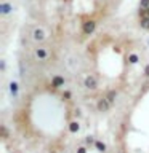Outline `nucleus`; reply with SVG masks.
<instances>
[{"label":"nucleus","instance_id":"obj_5","mask_svg":"<svg viewBox=\"0 0 149 153\" xmlns=\"http://www.w3.org/2000/svg\"><path fill=\"white\" fill-rule=\"evenodd\" d=\"M64 83H66L64 76H61V75H53V76H51V86H53L55 89L61 88V86H64Z\"/></svg>","mask_w":149,"mask_h":153},{"label":"nucleus","instance_id":"obj_14","mask_svg":"<svg viewBox=\"0 0 149 153\" xmlns=\"http://www.w3.org/2000/svg\"><path fill=\"white\" fill-rule=\"evenodd\" d=\"M139 8H149V0H141L139 2Z\"/></svg>","mask_w":149,"mask_h":153},{"label":"nucleus","instance_id":"obj_10","mask_svg":"<svg viewBox=\"0 0 149 153\" xmlns=\"http://www.w3.org/2000/svg\"><path fill=\"white\" fill-rule=\"evenodd\" d=\"M139 27L144 29V30H149V16L139 19Z\"/></svg>","mask_w":149,"mask_h":153},{"label":"nucleus","instance_id":"obj_8","mask_svg":"<svg viewBox=\"0 0 149 153\" xmlns=\"http://www.w3.org/2000/svg\"><path fill=\"white\" fill-rule=\"evenodd\" d=\"M104 97H106V99H108L111 104L114 105V104H115V99H117V91H115V89H109L108 93H106Z\"/></svg>","mask_w":149,"mask_h":153},{"label":"nucleus","instance_id":"obj_12","mask_svg":"<svg viewBox=\"0 0 149 153\" xmlns=\"http://www.w3.org/2000/svg\"><path fill=\"white\" fill-rule=\"evenodd\" d=\"M138 61H139V56L136 54V53H132V54H128V64H138Z\"/></svg>","mask_w":149,"mask_h":153},{"label":"nucleus","instance_id":"obj_6","mask_svg":"<svg viewBox=\"0 0 149 153\" xmlns=\"http://www.w3.org/2000/svg\"><path fill=\"white\" fill-rule=\"evenodd\" d=\"M34 54H35V57H37L38 61H45L47 57H48V50H47V48H43V46H40V48H35Z\"/></svg>","mask_w":149,"mask_h":153},{"label":"nucleus","instance_id":"obj_19","mask_svg":"<svg viewBox=\"0 0 149 153\" xmlns=\"http://www.w3.org/2000/svg\"><path fill=\"white\" fill-rule=\"evenodd\" d=\"M147 43H149V42H147Z\"/></svg>","mask_w":149,"mask_h":153},{"label":"nucleus","instance_id":"obj_15","mask_svg":"<svg viewBox=\"0 0 149 153\" xmlns=\"http://www.w3.org/2000/svg\"><path fill=\"white\" fill-rule=\"evenodd\" d=\"M143 74H144V76H146V78H149V64H146V65H144V70H143Z\"/></svg>","mask_w":149,"mask_h":153},{"label":"nucleus","instance_id":"obj_11","mask_svg":"<svg viewBox=\"0 0 149 153\" xmlns=\"http://www.w3.org/2000/svg\"><path fill=\"white\" fill-rule=\"evenodd\" d=\"M79 129H80V124H79V121H71V123H69V131H71L72 134L79 132Z\"/></svg>","mask_w":149,"mask_h":153},{"label":"nucleus","instance_id":"obj_1","mask_svg":"<svg viewBox=\"0 0 149 153\" xmlns=\"http://www.w3.org/2000/svg\"><path fill=\"white\" fill-rule=\"evenodd\" d=\"M84 86L90 91H95L98 88V78H96L95 75H87L85 80H84Z\"/></svg>","mask_w":149,"mask_h":153},{"label":"nucleus","instance_id":"obj_4","mask_svg":"<svg viewBox=\"0 0 149 153\" xmlns=\"http://www.w3.org/2000/svg\"><path fill=\"white\" fill-rule=\"evenodd\" d=\"M45 38H47V33L42 27H35L32 30V40L34 42H43Z\"/></svg>","mask_w":149,"mask_h":153},{"label":"nucleus","instance_id":"obj_3","mask_svg":"<svg viewBox=\"0 0 149 153\" xmlns=\"http://www.w3.org/2000/svg\"><path fill=\"white\" fill-rule=\"evenodd\" d=\"M95 29H96V21H95V19H88V21L84 22L82 30H84L85 35H91V33L95 32Z\"/></svg>","mask_w":149,"mask_h":153},{"label":"nucleus","instance_id":"obj_9","mask_svg":"<svg viewBox=\"0 0 149 153\" xmlns=\"http://www.w3.org/2000/svg\"><path fill=\"white\" fill-rule=\"evenodd\" d=\"M8 89H10V93H11V96H14V97H16V96H18V91H19V85L16 83V81H11V83H10V86H8Z\"/></svg>","mask_w":149,"mask_h":153},{"label":"nucleus","instance_id":"obj_13","mask_svg":"<svg viewBox=\"0 0 149 153\" xmlns=\"http://www.w3.org/2000/svg\"><path fill=\"white\" fill-rule=\"evenodd\" d=\"M96 148H98L99 152H104V150H106V145H104L103 142H99V140H98V142H96Z\"/></svg>","mask_w":149,"mask_h":153},{"label":"nucleus","instance_id":"obj_7","mask_svg":"<svg viewBox=\"0 0 149 153\" xmlns=\"http://www.w3.org/2000/svg\"><path fill=\"white\" fill-rule=\"evenodd\" d=\"M11 11H13V7L8 2H3L2 5H0V13H2L3 16H7V14H10Z\"/></svg>","mask_w":149,"mask_h":153},{"label":"nucleus","instance_id":"obj_16","mask_svg":"<svg viewBox=\"0 0 149 153\" xmlns=\"http://www.w3.org/2000/svg\"><path fill=\"white\" fill-rule=\"evenodd\" d=\"M77 153H87V148H85V147H80V148H77Z\"/></svg>","mask_w":149,"mask_h":153},{"label":"nucleus","instance_id":"obj_17","mask_svg":"<svg viewBox=\"0 0 149 153\" xmlns=\"http://www.w3.org/2000/svg\"><path fill=\"white\" fill-rule=\"evenodd\" d=\"M62 97H64V99H71V93H69V91H66V93L62 94Z\"/></svg>","mask_w":149,"mask_h":153},{"label":"nucleus","instance_id":"obj_2","mask_svg":"<svg viewBox=\"0 0 149 153\" xmlns=\"http://www.w3.org/2000/svg\"><path fill=\"white\" fill-rule=\"evenodd\" d=\"M111 107H112V104H111L106 97L98 99V104H96V108H98V112H101V113L109 112V108H111Z\"/></svg>","mask_w":149,"mask_h":153},{"label":"nucleus","instance_id":"obj_18","mask_svg":"<svg viewBox=\"0 0 149 153\" xmlns=\"http://www.w3.org/2000/svg\"><path fill=\"white\" fill-rule=\"evenodd\" d=\"M0 67H2V70H5V67H7V65H5V61H2V64H0Z\"/></svg>","mask_w":149,"mask_h":153}]
</instances>
